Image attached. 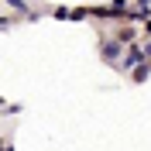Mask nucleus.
Listing matches in <instances>:
<instances>
[{"mask_svg":"<svg viewBox=\"0 0 151 151\" xmlns=\"http://www.w3.org/2000/svg\"><path fill=\"white\" fill-rule=\"evenodd\" d=\"M141 48H131V52H127V62H124V65H137V62H141Z\"/></svg>","mask_w":151,"mask_h":151,"instance_id":"obj_1","label":"nucleus"},{"mask_svg":"<svg viewBox=\"0 0 151 151\" xmlns=\"http://www.w3.org/2000/svg\"><path fill=\"white\" fill-rule=\"evenodd\" d=\"M148 55H151V48H148Z\"/></svg>","mask_w":151,"mask_h":151,"instance_id":"obj_2","label":"nucleus"}]
</instances>
